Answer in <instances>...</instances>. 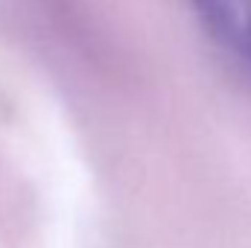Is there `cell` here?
Returning <instances> with one entry per match:
<instances>
[{"instance_id": "obj_1", "label": "cell", "mask_w": 251, "mask_h": 248, "mask_svg": "<svg viewBox=\"0 0 251 248\" xmlns=\"http://www.w3.org/2000/svg\"><path fill=\"white\" fill-rule=\"evenodd\" d=\"M193 26L251 91V0H178Z\"/></svg>"}]
</instances>
